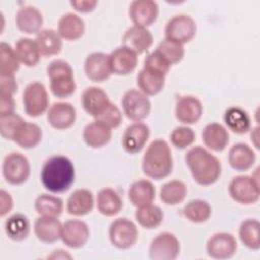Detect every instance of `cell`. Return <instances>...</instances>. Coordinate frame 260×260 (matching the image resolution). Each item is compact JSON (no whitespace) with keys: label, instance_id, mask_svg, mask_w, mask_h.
<instances>
[{"label":"cell","instance_id":"44dd1931","mask_svg":"<svg viewBox=\"0 0 260 260\" xmlns=\"http://www.w3.org/2000/svg\"><path fill=\"white\" fill-rule=\"evenodd\" d=\"M43 22L44 19L41 11L31 5L20 7L15 14V24L17 28L27 35L41 31Z\"/></svg>","mask_w":260,"mask_h":260},{"label":"cell","instance_id":"ee69618b","mask_svg":"<svg viewBox=\"0 0 260 260\" xmlns=\"http://www.w3.org/2000/svg\"><path fill=\"white\" fill-rule=\"evenodd\" d=\"M24 120L18 114L12 112L0 115V134L7 140H14V137Z\"/></svg>","mask_w":260,"mask_h":260},{"label":"cell","instance_id":"5b68a950","mask_svg":"<svg viewBox=\"0 0 260 260\" xmlns=\"http://www.w3.org/2000/svg\"><path fill=\"white\" fill-rule=\"evenodd\" d=\"M229 193L232 199L240 204L256 203L260 197L258 178L247 175L234 177L229 185Z\"/></svg>","mask_w":260,"mask_h":260},{"label":"cell","instance_id":"e575fe53","mask_svg":"<svg viewBox=\"0 0 260 260\" xmlns=\"http://www.w3.org/2000/svg\"><path fill=\"white\" fill-rule=\"evenodd\" d=\"M14 51L19 62L27 67L36 66L41 58L40 51L35 40L29 38H21L16 41Z\"/></svg>","mask_w":260,"mask_h":260},{"label":"cell","instance_id":"277c9868","mask_svg":"<svg viewBox=\"0 0 260 260\" xmlns=\"http://www.w3.org/2000/svg\"><path fill=\"white\" fill-rule=\"evenodd\" d=\"M47 75L50 79V89L55 96L65 99L75 92L76 82L73 70L65 60H53L47 67Z\"/></svg>","mask_w":260,"mask_h":260},{"label":"cell","instance_id":"e0dca14e","mask_svg":"<svg viewBox=\"0 0 260 260\" xmlns=\"http://www.w3.org/2000/svg\"><path fill=\"white\" fill-rule=\"evenodd\" d=\"M158 16V5L153 0H134L129 5V17L134 25L147 27Z\"/></svg>","mask_w":260,"mask_h":260},{"label":"cell","instance_id":"ac0fdd59","mask_svg":"<svg viewBox=\"0 0 260 260\" xmlns=\"http://www.w3.org/2000/svg\"><path fill=\"white\" fill-rule=\"evenodd\" d=\"M122 42V46L128 48L136 55H140L151 47L153 43V37L147 27L132 25L124 32Z\"/></svg>","mask_w":260,"mask_h":260},{"label":"cell","instance_id":"83f0119b","mask_svg":"<svg viewBox=\"0 0 260 260\" xmlns=\"http://www.w3.org/2000/svg\"><path fill=\"white\" fill-rule=\"evenodd\" d=\"M82 137L89 147L101 148L110 142L112 138V129L94 120L84 127Z\"/></svg>","mask_w":260,"mask_h":260},{"label":"cell","instance_id":"d6986e66","mask_svg":"<svg viewBox=\"0 0 260 260\" xmlns=\"http://www.w3.org/2000/svg\"><path fill=\"white\" fill-rule=\"evenodd\" d=\"M203 113L201 102L193 95H183L177 100L175 115L179 122L186 125L197 123Z\"/></svg>","mask_w":260,"mask_h":260},{"label":"cell","instance_id":"f6af8a7d","mask_svg":"<svg viewBox=\"0 0 260 260\" xmlns=\"http://www.w3.org/2000/svg\"><path fill=\"white\" fill-rule=\"evenodd\" d=\"M170 140L176 148L185 149L195 141V133L188 126H179L171 132Z\"/></svg>","mask_w":260,"mask_h":260},{"label":"cell","instance_id":"484cf974","mask_svg":"<svg viewBox=\"0 0 260 260\" xmlns=\"http://www.w3.org/2000/svg\"><path fill=\"white\" fill-rule=\"evenodd\" d=\"M228 160L234 170L239 172L248 171L255 164L256 154L248 144L238 142L230 148Z\"/></svg>","mask_w":260,"mask_h":260},{"label":"cell","instance_id":"7a4b0ae2","mask_svg":"<svg viewBox=\"0 0 260 260\" xmlns=\"http://www.w3.org/2000/svg\"><path fill=\"white\" fill-rule=\"evenodd\" d=\"M185 161L194 181L201 186L214 184L221 175V164L218 158L201 146L189 149Z\"/></svg>","mask_w":260,"mask_h":260},{"label":"cell","instance_id":"7402d4cb","mask_svg":"<svg viewBox=\"0 0 260 260\" xmlns=\"http://www.w3.org/2000/svg\"><path fill=\"white\" fill-rule=\"evenodd\" d=\"M110 103L107 92L98 86L86 87L81 94V104L84 111L93 118H96Z\"/></svg>","mask_w":260,"mask_h":260},{"label":"cell","instance_id":"db71d44e","mask_svg":"<svg viewBox=\"0 0 260 260\" xmlns=\"http://www.w3.org/2000/svg\"><path fill=\"white\" fill-rule=\"evenodd\" d=\"M258 137H259V128L256 127V128H254L253 131L251 132V140L253 141V143H254V145L256 146V148H259Z\"/></svg>","mask_w":260,"mask_h":260},{"label":"cell","instance_id":"816d5d0a","mask_svg":"<svg viewBox=\"0 0 260 260\" xmlns=\"http://www.w3.org/2000/svg\"><path fill=\"white\" fill-rule=\"evenodd\" d=\"M15 104L13 95L0 94V115L14 112Z\"/></svg>","mask_w":260,"mask_h":260},{"label":"cell","instance_id":"f1b7e54d","mask_svg":"<svg viewBox=\"0 0 260 260\" xmlns=\"http://www.w3.org/2000/svg\"><path fill=\"white\" fill-rule=\"evenodd\" d=\"M123 207V201L117 191L110 187L103 188L96 195L98 211L104 216H114L118 214Z\"/></svg>","mask_w":260,"mask_h":260},{"label":"cell","instance_id":"f5cc1de1","mask_svg":"<svg viewBox=\"0 0 260 260\" xmlns=\"http://www.w3.org/2000/svg\"><path fill=\"white\" fill-rule=\"evenodd\" d=\"M48 258H54V259H66V258H71V256L68 254V253H66V251H63V250H55V251H53V253L50 255V256H48Z\"/></svg>","mask_w":260,"mask_h":260},{"label":"cell","instance_id":"4dcf8cb0","mask_svg":"<svg viewBox=\"0 0 260 260\" xmlns=\"http://www.w3.org/2000/svg\"><path fill=\"white\" fill-rule=\"evenodd\" d=\"M36 44L41 56L51 57L58 55L62 49V38L52 28L42 29L37 34Z\"/></svg>","mask_w":260,"mask_h":260},{"label":"cell","instance_id":"681fc988","mask_svg":"<svg viewBox=\"0 0 260 260\" xmlns=\"http://www.w3.org/2000/svg\"><path fill=\"white\" fill-rule=\"evenodd\" d=\"M13 207V199L5 190L0 191V216L6 215Z\"/></svg>","mask_w":260,"mask_h":260},{"label":"cell","instance_id":"30bf717a","mask_svg":"<svg viewBox=\"0 0 260 260\" xmlns=\"http://www.w3.org/2000/svg\"><path fill=\"white\" fill-rule=\"evenodd\" d=\"M196 23L194 19L187 14H178L173 16L166 24V39L175 41L182 45L189 43L196 35Z\"/></svg>","mask_w":260,"mask_h":260},{"label":"cell","instance_id":"cb8c5ba5","mask_svg":"<svg viewBox=\"0 0 260 260\" xmlns=\"http://www.w3.org/2000/svg\"><path fill=\"white\" fill-rule=\"evenodd\" d=\"M202 141L208 149L220 152L226 148L230 142V135L221 124L209 123L202 131Z\"/></svg>","mask_w":260,"mask_h":260},{"label":"cell","instance_id":"b9f144b4","mask_svg":"<svg viewBox=\"0 0 260 260\" xmlns=\"http://www.w3.org/2000/svg\"><path fill=\"white\" fill-rule=\"evenodd\" d=\"M20 62L16 56L14 48L5 42L0 44V75H14Z\"/></svg>","mask_w":260,"mask_h":260},{"label":"cell","instance_id":"9c48e42d","mask_svg":"<svg viewBox=\"0 0 260 260\" xmlns=\"http://www.w3.org/2000/svg\"><path fill=\"white\" fill-rule=\"evenodd\" d=\"M4 179L11 185H21L30 175V165L26 156L20 152L8 153L2 165Z\"/></svg>","mask_w":260,"mask_h":260},{"label":"cell","instance_id":"8992f818","mask_svg":"<svg viewBox=\"0 0 260 260\" xmlns=\"http://www.w3.org/2000/svg\"><path fill=\"white\" fill-rule=\"evenodd\" d=\"M109 239L117 249H130L138 239L137 226L132 220L126 217H119L113 220L109 226Z\"/></svg>","mask_w":260,"mask_h":260},{"label":"cell","instance_id":"d6a6232c","mask_svg":"<svg viewBox=\"0 0 260 260\" xmlns=\"http://www.w3.org/2000/svg\"><path fill=\"white\" fill-rule=\"evenodd\" d=\"M223 121L226 127L236 134H245L251 129V118L242 108L234 106L225 110Z\"/></svg>","mask_w":260,"mask_h":260},{"label":"cell","instance_id":"bcb514c9","mask_svg":"<svg viewBox=\"0 0 260 260\" xmlns=\"http://www.w3.org/2000/svg\"><path fill=\"white\" fill-rule=\"evenodd\" d=\"M122 112L113 103H110L94 120L105 124L109 128H117L122 123Z\"/></svg>","mask_w":260,"mask_h":260},{"label":"cell","instance_id":"d4e9b609","mask_svg":"<svg viewBox=\"0 0 260 260\" xmlns=\"http://www.w3.org/2000/svg\"><path fill=\"white\" fill-rule=\"evenodd\" d=\"M94 205L93 194L87 189H76L66 202V210L70 215L83 216L91 212Z\"/></svg>","mask_w":260,"mask_h":260},{"label":"cell","instance_id":"7dc6e473","mask_svg":"<svg viewBox=\"0 0 260 260\" xmlns=\"http://www.w3.org/2000/svg\"><path fill=\"white\" fill-rule=\"evenodd\" d=\"M143 68L167 75L171 68V65L166 61V59L159 53H157L156 51H153L145 57Z\"/></svg>","mask_w":260,"mask_h":260},{"label":"cell","instance_id":"2e32d148","mask_svg":"<svg viewBox=\"0 0 260 260\" xmlns=\"http://www.w3.org/2000/svg\"><path fill=\"white\" fill-rule=\"evenodd\" d=\"M76 109L67 102L54 103L48 110V123L57 130L70 128L76 121Z\"/></svg>","mask_w":260,"mask_h":260},{"label":"cell","instance_id":"8d00e7d4","mask_svg":"<svg viewBox=\"0 0 260 260\" xmlns=\"http://www.w3.org/2000/svg\"><path fill=\"white\" fill-rule=\"evenodd\" d=\"M136 221L146 230L158 228L164 220V212L157 205L147 204L137 207L135 211Z\"/></svg>","mask_w":260,"mask_h":260},{"label":"cell","instance_id":"4fadbf2b","mask_svg":"<svg viewBox=\"0 0 260 260\" xmlns=\"http://www.w3.org/2000/svg\"><path fill=\"white\" fill-rule=\"evenodd\" d=\"M150 135L149 127L143 122H134L124 131L122 146L129 154L139 153L145 146Z\"/></svg>","mask_w":260,"mask_h":260},{"label":"cell","instance_id":"f907efd6","mask_svg":"<svg viewBox=\"0 0 260 260\" xmlns=\"http://www.w3.org/2000/svg\"><path fill=\"white\" fill-rule=\"evenodd\" d=\"M70 5L77 11L82 13H87L92 11L98 5V1L95 0H74L70 1Z\"/></svg>","mask_w":260,"mask_h":260},{"label":"cell","instance_id":"5bb4252c","mask_svg":"<svg viewBox=\"0 0 260 260\" xmlns=\"http://www.w3.org/2000/svg\"><path fill=\"white\" fill-rule=\"evenodd\" d=\"M89 228L82 220L68 219L62 223L61 240L69 248H82L89 240Z\"/></svg>","mask_w":260,"mask_h":260},{"label":"cell","instance_id":"52a82bcc","mask_svg":"<svg viewBox=\"0 0 260 260\" xmlns=\"http://www.w3.org/2000/svg\"><path fill=\"white\" fill-rule=\"evenodd\" d=\"M22 104L29 117L42 116L49 108V95L45 85L38 81L27 84L22 93Z\"/></svg>","mask_w":260,"mask_h":260},{"label":"cell","instance_id":"836d02e7","mask_svg":"<svg viewBox=\"0 0 260 260\" xmlns=\"http://www.w3.org/2000/svg\"><path fill=\"white\" fill-rule=\"evenodd\" d=\"M7 237L14 242L25 240L30 233V222L22 213H14L9 216L4 224Z\"/></svg>","mask_w":260,"mask_h":260},{"label":"cell","instance_id":"60d3db41","mask_svg":"<svg viewBox=\"0 0 260 260\" xmlns=\"http://www.w3.org/2000/svg\"><path fill=\"white\" fill-rule=\"evenodd\" d=\"M212 208L210 204L202 199L190 200L183 208L184 216L191 222L202 223L211 216Z\"/></svg>","mask_w":260,"mask_h":260},{"label":"cell","instance_id":"ab89813d","mask_svg":"<svg viewBox=\"0 0 260 260\" xmlns=\"http://www.w3.org/2000/svg\"><path fill=\"white\" fill-rule=\"evenodd\" d=\"M186 195L187 187L180 180H171L165 183L159 191V198L167 205H177L183 202Z\"/></svg>","mask_w":260,"mask_h":260},{"label":"cell","instance_id":"8fae6325","mask_svg":"<svg viewBox=\"0 0 260 260\" xmlns=\"http://www.w3.org/2000/svg\"><path fill=\"white\" fill-rule=\"evenodd\" d=\"M148 252L152 260H175L180 254V242L174 234L162 232L151 241Z\"/></svg>","mask_w":260,"mask_h":260},{"label":"cell","instance_id":"d590c367","mask_svg":"<svg viewBox=\"0 0 260 260\" xmlns=\"http://www.w3.org/2000/svg\"><path fill=\"white\" fill-rule=\"evenodd\" d=\"M239 238L248 249H260V222L255 218H248L240 224Z\"/></svg>","mask_w":260,"mask_h":260},{"label":"cell","instance_id":"7bdbcfd3","mask_svg":"<svg viewBox=\"0 0 260 260\" xmlns=\"http://www.w3.org/2000/svg\"><path fill=\"white\" fill-rule=\"evenodd\" d=\"M155 51L159 53L171 66L181 62L185 54L182 44L166 38L158 44Z\"/></svg>","mask_w":260,"mask_h":260},{"label":"cell","instance_id":"74e56055","mask_svg":"<svg viewBox=\"0 0 260 260\" xmlns=\"http://www.w3.org/2000/svg\"><path fill=\"white\" fill-rule=\"evenodd\" d=\"M42 129L35 123L26 122L22 124L14 137V142L24 149L36 147L42 140Z\"/></svg>","mask_w":260,"mask_h":260},{"label":"cell","instance_id":"1f68e13d","mask_svg":"<svg viewBox=\"0 0 260 260\" xmlns=\"http://www.w3.org/2000/svg\"><path fill=\"white\" fill-rule=\"evenodd\" d=\"M166 75L142 68L136 78L139 90L146 95H155L159 93L165 86Z\"/></svg>","mask_w":260,"mask_h":260},{"label":"cell","instance_id":"f35d334b","mask_svg":"<svg viewBox=\"0 0 260 260\" xmlns=\"http://www.w3.org/2000/svg\"><path fill=\"white\" fill-rule=\"evenodd\" d=\"M63 207L62 199L50 194H41L35 201V209L40 216L58 217L62 214Z\"/></svg>","mask_w":260,"mask_h":260},{"label":"cell","instance_id":"ba28073f","mask_svg":"<svg viewBox=\"0 0 260 260\" xmlns=\"http://www.w3.org/2000/svg\"><path fill=\"white\" fill-rule=\"evenodd\" d=\"M121 104L126 117L134 122H141L146 119L151 110L148 95L139 89L127 90L123 94Z\"/></svg>","mask_w":260,"mask_h":260},{"label":"cell","instance_id":"9a60e30c","mask_svg":"<svg viewBox=\"0 0 260 260\" xmlns=\"http://www.w3.org/2000/svg\"><path fill=\"white\" fill-rule=\"evenodd\" d=\"M84 72L87 78L93 82H104L112 74L110 57L103 52L89 54L84 61Z\"/></svg>","mask_w":260,"mask_h":260},{"label":"cell","instance_id":"7c38bea8","mask_svg":"<svg viewBox=\"0 0 260 260\" xmlns=\"http://www.w3.org/2000/svg\"><path fill=\"white\" fill-rule=\"evenodd\" d=\"M238 249L236 238L225 232L212 235L206 243L207 255L213 259H229L233 257Z\"/></svg>","mask_w":260,"mask_h":260},{"label":"cell","instance_id":"3957f363","mask_svg":"<svg viewBox=\"0 0 260 260\" xmlns=\"http://www.w3.org/2000/svg\"><path fill=\"white\" fill-rule=\"evenodd\" d=\"M173 156L168 142L164 139L153 140L142 158L143 173L154 180L167 178L173 171Z\"/></svg>","mask_w":260,"mask_h":260},{"label":"cell","instance_id":"f546056e","mask_svg":"<svg viewBox=\"0 0 260 260\" xmlns=\"http://www.w3.org/2000/svg\"><path fill=\"white\" fill-rule=\"evenodd\" d=\"M128 198L135 207L151 204L155 199V187L149 180L135 181L129 187Z\"/></svg>","mask_w":260,"mask_h":260},{"label":"cell","instance_id":"6da1fadb","mask_svg":"<svg viewBox=\"0 0 260 260\" xmlns=\"http://www.w3.org/2000/svg\"><path fill=\"white\" fill-rule=\"evenodd\" d=\"M75 169L72 161L64 155L49 157L41 171V181L51 193L66 192L74 183Z\"/></svg>","mask_w":260,"mask_h":260},{"label":"cell","instance_id":"603a6c76","mask_svg":"<svg viewBox=\"0 0 260 260\" xmlns=\"http://www.w3.org/2000/svg\"><path fill=\"white\" fill-rule=\"evenodd\" d=\"M62 223L58 217L40 216L34 223V232L39 241L45 244H53L61 239Z\"/></svg>","mask_w":260,"mask_h":260},{"label":"cell","instance_id":"c3c4849f","mask_svg":"<svg viewBox=\"0 0 260 260\" xmlns=\"http://www.w3.org/2000/svg\"><path fill=\"white\" fill-rule=\"evenodd\" d=\"M17 91L14 75H0V94L13 95Z\"/></svg>","mask_w":260,"mask_h":260},{"label":"cell","instance_id":"4316f807","mask_svg":"<svg viewBox=\"0 0 260 260\" xmlns=\"http://www.w3.org/2000/svg\"><path fill=\"white\" fill-rule=\"evenodd\" d=\"M85 30L83 19L73 12L63 14L58 21V34L66 41H76L80 39Z\"/></svg>","mask_w":260,"mask_h":260},{"label":"cell","instance_id":"ffe728a7","mask_svg":"<svg viewBox=\"0 0 260 260\" xmlns=\"http://www.w3.org/2000/svg\"><path fill=\"white\" fill-rule=\"evenodd\" d=\"M110 65L112 73L116 75H127L132 73L138 64L137 55L124 46H120L111 52Z\"/></svg>","mask_w":260,"mask_h":260}]
</instances>
